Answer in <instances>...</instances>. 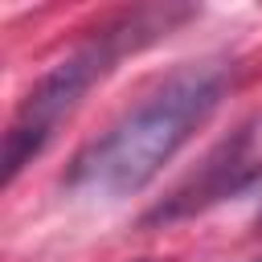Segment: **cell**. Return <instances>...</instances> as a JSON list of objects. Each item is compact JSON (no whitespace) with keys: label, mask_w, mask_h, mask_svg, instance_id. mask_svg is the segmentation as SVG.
<instances>
[{"label":"cell","mask_w":262,"mask_h":262,"mask_svg":"<svg viewBox=\"0 0 262 262\" xmlns=\"http://www.w3.org/2000/svg\"><path fill=\"white\" fill-rule=\"evenodd\" d=\"M225 82L229 78L221 66L176 70L111 131H102L74 156L66 184L106 201L143 192L160 176V168L192 139V131L217 111V102L225 98Z\"/></svg>","instance_id":"cell-1"},{"label":"cell","mask_w":262,"mask_h":262,"mask_svg":"<svg viewBox=\"0 0 262 262\" xmlns=\"http://www.w3.org/2000/svg\"><path fill=\"white\" fill-rule=\"evenodd\" d=\"M131 25V20H127ZM123 25V29H127ZM119 25H111L106 33H98L94 41H86L82 49H74L70 57H61L53 70H45L33 90L20 98L12 127L4 131V184H12L20 176L25 164H33V156H41V147L53 139L57 123L82 102V94L115 66V57L135 45V37H127Z\"/></svg>","instance_id":"cell-2"},{"label":"cell","mask_w":262,"mask_h":262,"mask_svg":"<svg viewBox=\"0 0 262 262\" xmlns=\"http://www.w3.org/2000/svg\"><path fill=\"white\" fill-rule=\"evenodd\" d=\"M246 143H250V131L225 139V143L201 164V172H196L188 184H180L168 201H160V205L143 217V225H168V221L192 217V213H201V209H209V205H217V201H229V192L237 188V180L250 172V168H246Z\"/></svg>","instance_id":"cell-3"},{"label":"cell","mask_w":262,"mask_h":262,"mask_svg":"<svg viewBox=\"0 0 262 262\" xmlns=\"http://www.w3.org/2000/svg\"><path fill=\"white\" fill-rule=\"evenodd\" d=\"M229 201H237V205H250L254 209V221L262 225V164H254L242 180H237V188L229 192Z\"/></svg>","instance_id":"cell-4"},{"label":"cell","mask_w":262,"mask_h":262,"mask_svg":"<svg viewBox=\"0 0 262 262\" xmlns=\"http://www.w3.org/2000/svg\"><path fill=\"white\" fill-rule=\"evenodd\" d=\"M254 262H262V258H254Z\"/></svg>","instance_id":"cell-5"}]
</instances>
